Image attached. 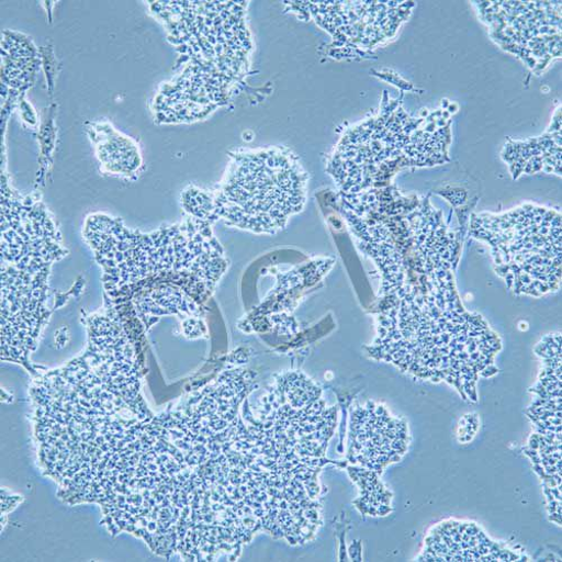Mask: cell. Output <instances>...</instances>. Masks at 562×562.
<instances>
[{
  "label": "cell",
  "instance_id": "obj_1",
  "mask_svg": "<svg viewBox=\"0 0 562 562\" xmlns=\"http://www.w3.org/2000/svg\"><path fill=\"white\" fill-rule=\"evenodd\" d=\"M304 175L289 154L271 151L236 165L203 217L221 216L254 231L273 232L301 211Z\"/></svg>",
  "mask_w": 562,
  "mask_h": 562
}]
</instances>
